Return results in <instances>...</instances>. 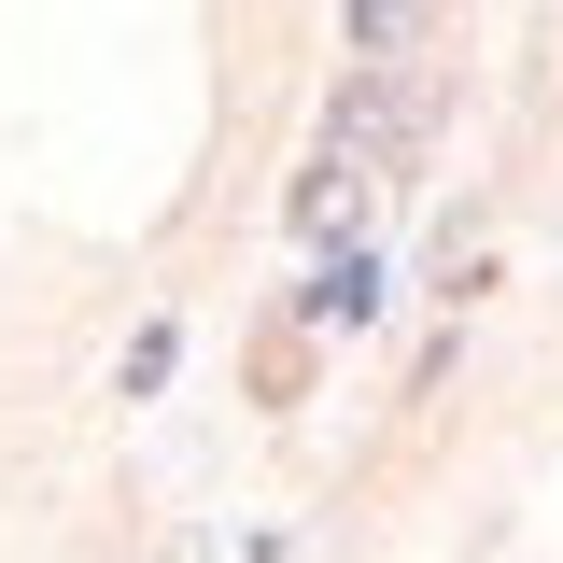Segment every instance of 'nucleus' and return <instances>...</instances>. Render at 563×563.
Here are the masks:
<instances>
[{
  "label": "nucleus",
  "mask_w": 563,
  "mask_h": 563,
  "mask_svg": "<svg viewBox=\"0 0 563 563\" xmlns=\"http://www.w3.org/2000/svg\"><path fill=\"white\" fill-rule=\"evenodd\" d=\"M296 240H310V254H352V240H366V169H352V155H324V169L296 184Z\"/></svg>",
  "instance_id": "obj_1"
},
{
  "label": "nucleus",
  "mask_w": 563,
  "mask_h": 563,
  "mask_svg": "<svg viewBox=\"0 0 563 563\" xmlns=\"http://www.w3.org/2000/svg\"><path fill=\"white\" fill-rule=\"evenodd\" d=\"M409 141H422V99H380V85H352V99H339V141H324V155H352V169L380 155V169H395Z\"/></svg>",
  "instance_id": "obj_2"
},
{
  "label": "nucleus",
  "mask_w": 563,
  "mask_h": 563,
  "mask_svg": "<svg viewBox=\"0 0 563 563\" xmlns=\"http://www.w3.org/2000/svg\"><path fill=\"white\" fill-rule=\"evenodd\" d=\"M380 296H395V282H380V254H324V282H310L296 310H310V324H380Z\"/></svg>",
  "instance_id": "obj_3"
},
{
  "label": "nucleus",
  "mask_w": 563,
  "mask_h": 563,
  "mask_svg": "<svg viewBox=\"0 0 563 563\" xmlns=\"http://www.w3.org/2000/svg\"><path fill=\"white\" fill-rule=\"evenodd\" d=\"M240 380H254V409H296V395H310V339H296V324H254Z\"/></svg>",
  "instance_id": "obj_4"
},
{
  "label": "nucleus",
  "mask_w": 563,
  "mask_h": 563,
  "mask_svg": "<svg viewBox=\"0 0 563 563\" xmlns=\"http://www.w3.org/2000/svg\"><path fill=\"white\" fill-rule=\"evenodd\" d=\"M409 29H422V0H352V43L366 57H409Z\"/></svg>",
  "instance_id": "obj_5"
},
{
  "label": "nucleus",
  "mask_w": 563,
  "mask_h": 563,
  "mask_svg": "<svg viewBox=\"0 0 563 563\" xmlns=\"http://www.w3.org/2000/svg\"><path fill=\"white\" fill-rule=\"evenodd\" d=\"M479 282H493V240H479V225H451V240H437V296H479Z\"/></svg>",
  "instance_id": "obj_6"
},
{
  "label": "nucleus",
  "mask_w": 563,
  "mask_h": 563,
  "mask_svg": "<svg viewBox=\"0 0 563 563\" xmlns=\"http://www.w3.org/2000/svg\"><path fill=\"white\" fill-rule=\"evenodd\" d=\"M169 366H184V339H169V324H141V339H128V395H155Z\"/></svg>",
  "instance_id": "obj_7"
}]
</instances>
